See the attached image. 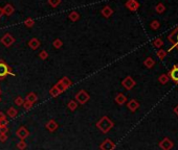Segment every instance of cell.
<instances>
[{
	"label": "cell",
	"instance_id": "cb8c5ba5",
	"mask_svg": "<svg viewBox=\"0 0 178 150\" xmlns=\"http://www.w3.org/2000/svg\"><path fill=\"white\" fill-rule=\"evenodd\" d=\"M26 147H27V145H26V142L24 140H21L17 143V148H18L19 150H24V149H26Z\"/></svg>",
	"mask_w": 178,
	"mask_h": 150
},
{
	"label": "cell",
	"instance_id": "ba28073f",
	"mask_svg": "<svg viewBox=\"0 0 178 150\" xmlns=\"http://www.w3.org/2000/svg\"><path fill=\"white\" fill-rule=\"evenodd\" d=\"M16 135H17V137H18L20 140H25L26 138L29 136V129L25 128L24 126H21L20 128L16 131Z\"/></svg>",
	"mask_w": 178,
	"mask_h": 150
},
{
	"label": "cell",
	"instance_id": "7c38bea8",
	"mask_svg": "<svg viewBox=\"0 0 178 150\" xmlns=\"http://www.w3.org/2000/svg\"><path fill=\"white\" fill-rule=\"evenodd\" d=\"M45 126H46V128L48 130H49V131H56V130L58 129V127H59V125H58V123L57 122L55 121V120H49V121L47 122L46 123V125H45Z\"/></svg>",
	"mask_w": 178,
	"mask_h": 150
},
{
	"label": "cell",
	"instance_id": "8992f818",
	"mask_svg": "<svg viewBox=\"0 0 178 150\" xmlns=\"http://www.w3.org/2000/svg\"><path fill=\"white\" fill-rule=\"evenodd\" d=\"M169 78L172 80L173 83L178 85V65H175L169 72Z\"/></svg>",
	"mask_w": 178,
	"mask_h": 150
},
{
	"label": "cell",
	"instance_id": "83f0119b",
	"mask_svg": "<svg viewBox=\"0 0 178 150\" xmlns=\"http://www.w3.org/2000/svg\"><path fill=\"white\" fill-rule=\"evenodd\" d=\"M49 94L51 95V97H57L59 94H61L59 91H58V89L56 88V87H54L52 89H50V91H49Z\"/></svg>",
	"mask_w": 178,
	"mask_h": 150
},
{
	"label": "cell",
	"instance_id": "d4e9b609",
	"mask_svg": "<svg viewBox=\"0 0 178 150\" xmlns=\"http://www.w3.org/2000/svg\"><path fill=\"white\" fill-rule=\"evenodd\" d=\"M13 12H14L13 6H12V5H10V4H6V5H5V8H3V13H5L6 15H10Z\"/></svg>",
	"mask_w": 178,
	"mask_h": 150
},
{
	"label": "cell",
	"instance_id": "1f68e13d",
	"mask_svg": "<svg viewBox=\"0 0 178 150\" xmlns=\"http://www.w3.org/2000/svg\"><path fill=\"white\" fill-rule=\"evenodd\" d=\"M31 106H33V104H31V102H29V101L24 100V102H23V107H24V109H25V111H29V109H31Z\"/></svg>",
	"mask_w": 178,
	"mask_h": 150
},
{
	"label": "cell",
	"instance_id": "44dd1931",
	"mask_svg": "<svg viewBox=\"0 0 178 150\" xmlns=\"http://www.w3.org/2000/svg\"><path fill=\"white\" fill-rule=\"evenodd\" d=\"M112 13H113L112 10H111L109 6H106V8H103V10H102V14L105 16V17H106V18L110 17V15H111Z\"/></svg>",
	"mask_w": 178,
	"mask_h": 150
},
{
	"label": "cell",
	"instance_id": "30bf717a",
	"mask_svg": "<svg viewBox=\"0 0 178 150\" xmlns=\"http://www.w3.org/2000/svg\"><path fill=\"white\" fill-rule=\"evenodd\" d=\"M8 72H10V70H8V65L4 62L0 61V78L5 77L8 74Z\"/></svg>",
	"mask_w": 178,
	"mask_h": 150
},
{
	"label": "cell",
	"instance_id": "60d3db41",
	"mask_svg": "<svg viewBox=\"0 0 178 150\" xmlns=\"http://www.w3.org/2000/svg\"><path fill=\"white\" fill-rule=\"evenodd\" d=\"M4 119H6L5 114L4 113H2V111H0V121H1V120H4Z\"/></svg>",
	"mask_w": 178,
	"mask_h": 150
},
{
	"label": "cell",
	"instance_id": "ffe728a7",
	"mask_svg": "<svg viewBox=\"0 0 178 150\" xmlns=\"http://www.w3.org/2000/svg\"><path fill=\"white\" fill-rule=\"evenodd\" d=\"M67 107H68L69 109H70L71 111H76V109H78V102H76V100H70L69 102H68Z\"/></svg>",
	"mask_w": 178,
	"mask_h": 150
},
{
	"label": "cell",
	"instance_id": "7402d4cb",
	"mask_svg": "<svg viewBox=\"0 0 178 150\" xmlns=\"http://www.w3.org/2000/svg\"><path fill=\"white\" fill-rule=\"evenodd\" d=\"M156 55H157V57H158L159 60L162 61L165 56H167V51H165V50H163V49H159L158 51H157Z\"/></svg>",
	"mask_w": 178,
	"mask_h": 150
},
{
	"label": "cell",
	"instance_id": "2e32d148",
	"mask_svg": "<svg viewBox=\"0 0 178 150\" xmlns=\"http://www.w3.org/2000/svg\"><path fill=\"white\" fill-rule=\"evenodd\" d=\"M29 45L31 49H37V48L40 46V42L38 39H31V41L29 42Z\"/></svg>",
	"mask_w": 178,
	"mask_h": 150
},
{
	"label": "cell",
	"instance_id": "9c48e42d",
	"mask_svg": "<svg viewBox=\"0 0 178 150\" xmlns=\"http://www.w3.org/2000/svg\"><path fill=\"white\" fill-rule=\"evenodd\" d=\"M127 107H128L132 113H134V111H136L139 109V102L136 100V99H131L128 103H127Z\"/></svg>",
	"mask_w": 178,
	"mask_h": 150
},
{
	"label": "cell",
	"instance_id": "d590c367",
	"mask_svg": "<svg viewBox=\"0 0 178 150\" xmlns=\"http://www.w3.org/2000/svg\"><path fill=\"white\" fill-rule=\"evenodd\" d=\"M39 55H40V57H41L42 60H46L47 56H48V54H47V52H46V51H44V50L40 52V54H39Z\"/></svg>",
	"mask_w": 178,
	"mask_h": 150
},
{
	"label": "cell",
	"instance_id": "603a6c76",
	"mask_svg": "<svg viewBox=\"0 0 178 150\" xmlns=\"http://www.w3.org/2000/svg\"><path fill=\"white\" fill-rule=\"evenodd\" d=\"M61 83H62V85H64V87H65L66 89L68 88V87H70L71 85H72V83H71V80L70 79H68L67 77H63L62 79L60 80Z\"/></svg>",
	"mask_w": 178,
	"mask_h": 150
},
{
	"label": "cell",
	"instance_id": "ee69618b",
	"mask_svg": "<svg viewBox=\"0 0 178 150\" xmlns=\"http://www.w3.org/2000/svg\"><path fill=\"white\" fill-rule=\"evenodd\" d=\"M0 95H1V90H0Z\"/></svg>",
	"mask_w": 178,
	"mask_h": 150
},
{
	"label": "cell",
	"instance_id": "f1b7e54d",
	"mask_svg": "<svg viewBox=\"0 0 178 150\" xmlns=\"http://www.w3.org/2000/svg\"><path fill=\"white\" fill-rule=\"evenodd\" d=\"M55 87L58 89V91H59L60 93H63V92H64V91L66 90V88H65V87H64V85H62V83H61V81H59V83H58L57 85H55Z\"/></svg>",
	"mask_w": 178,
	"mask_h": 150
},
{
	"label": "cell",
	"instance_id": "8d00e7d4",
	"mask_svg": "<svg viewBox=\"0 0 178 150\" xmlns=\"http://www.w3.org/2000/svg\"><path fill=\"white\" fill-rule=\"evenodd\" d=\"M6 140H8V135H6V133H1V135H0V142L4 143Z\"/></svg>",
	"mask_w": 178,
	"mask_h": 150
},
{
	"label": "cell",
	"instance_id": "6da1fadb",
	"mask_svg": "<svg viewBox=\"0 0 178 150\" xmlns=\"http://www.w3.org/2000/svg\"><path fill=\"white\" fill-rule=\"evenodd\" d=\"M113 122L108 118L107 116L102 117V119H99L97 122V127L99 128L103 133H107L110 131V129H112L113 127Z\"/></svg>",
	"mask_w": 178,
	"mask_h": 150
},
{
	"label": "cell",
	"instance_id": "5bb4252c",
	"mask_svg": "<svg viewBox=\"0 0 178 150\" xmlns=\"http://www.w3.org/2000/svg\"><path fill=\"white\" fill-rule=\"evenodd\" d=\"M126 6H127L130 10H136L138 8L139 4L136 2L135 0H128V2L126 3Z\"/></svg>",
	"mask_w": 178,
	"mask_h": 150
},
{
	"label": "cell",
	"instance_id": "8fae6325",
	"mask_svg": "<svg viewBox=\"0 0 178 150\" xmlns=\"http://www.w3.org/2000/svg\"><path fill=\"white\" fill-rule=\"evenodd\" d=\"M14 42H15V40H14V38L10 36V34H6L4 36H3L2 39H1V43H2V44L4 45V46H6V47L10 46Z\"/></svg>",
	"mask_w": 178,
	"mask_h": 150
},
{
	"label": "cell",
	"instance_id": "9a60e30c",
	"mask_svg": "<svg viewBox=\"0 0 178 150\" xmlns=\"http://www.w3.org/2000/svg\"><path fill=\"white\" fill-rule=\"evenodd\" d=\"M37 99H38V97H37V95L35 93H29L27 95H26V101H29V102H31V104H34L35 102L37 101Z\"/></svg>",
	"mask_w": 178,
	"mask_h": 150
},
{
	"label": "cell",
	"instance_id": "7a4b0ae2",
	"mask_svg": "<svg viewBox=\"0 0 178 150\" xmlns=\"http://www.w3.org/2000/svg\"><path fill=\"white\" fill-rule=\"evenodd\" d=\"M89 98H90L89 94L87 93L86 91H84V90H81L76 95V101L80 104H85L87 101L89 100Z\"/></svg>",
	"mask_w": 178,
	"mask_h": 150
},
{
	"label": "cell",
	"instance_id": "836d02e7",
	"mask_svg": "<svg viewBox=\"0 0 178 150\" xmlns=\"http://www.w3.org/2000/svg\"><path fill=\"white\" fill-rule=\"evenodd\" d=\"M151 28L152 29H158L159 28V22H158V21H153V22H152L151 23Z\"/></svg>",
	"mask_w": 178,
	"mask_h": 150
},
{
	"label": "cell",
	"instance_id": "277c9868",
	"mask_svg": "<svg viewBox=\"0 0 178 150\" xmlns=\"http://www.w3.org/2000/svg\"><path fill=\"white\" fill-rule=\"evenodd\" d=\"M122 85H123L124 88L127 89V90H131V89H133L134 87H135L136 83H135V80L131 77V76H127V77L122 81Z\"/></svg>",
	"mask_w": 178,
	"mask_h": 150
},
{
	"label": "cell",
	"instance_id": "5b68a950",
	"mask_svg": "<svg viewBox=\"0 0 178 150\" xmlns=\"http://www.w3.org/2000/svg\"><path fill=\"white\" fill-rule=\"evenodd\" d=\"M115 144L113 141H111L110 139H106L104 142L99 145V149L101 150H114Z\"/></svg>",
	"mask_w": 178,
	"mask_h": 150
},
{
	"label": "cell",
	"instance_id": "4316f807",
	"mask_svg": "<svg viewBox=\"0 0 178 150\" xmlns=\"http://www.w3.org/2000/svg\"><path fill=\"white\" fill-rule=\"evenodd\" d=\"M155 10H156L157 13L161 14V13H163V12L165 10V6L162 4V3H158V4L156 5V8H155Z\"/></svg>",
	"mask_w": 178,
	"mask_h": 150
},
{
	"label": "cell",
	"instance_id": "74e56055",
	"mask_svg": "<svg viewBox=\"0 0 178 150\" xmlns=\"http://www.w3.org/2000/svg\"><path fill=\"white\" fill-rule=\"evenodd\" d=\"M25 25L29 26V27H31V26L34 25V21L31 20V19H27V20L25 21Z\"/></svg>",
	"mask_w": 178,
	"mask_h": 150
},
{
	"label": "cell",
	"instance_id": "7bdbcfd3",
	"mask_svg": "<svg viewBox=\"0 0 178 150\" xmlns=\"http://www.w3.org/2000/svg\"><path fill=\"white\" fill-rule=\"evenodd\" d=\"M2 14H3V8H0V17L2 16Z\"/></svg>",
	"mask_w": 178,
	"mask_h": 150
},
{
	"label": "cell",
	"instance_id": "4fadbf2b",
	"mask_svg": "<svg viewBox=\"0 0 178 150\" xmlns=\"http://www.w3.org/2000/svg\"><path fill=\"white\" fill-rule=\"evenodd\" d=\"M126 101H127V97H126L124 94H118V95L115 96V102L120 105H123V104L126 103Z\"/></svg>",
	"mask_w": 178,
	"mask_h": 150
},
{
	"label": "cell",
	"instance_id": "3957f363",
	"mask_svg": "<svg viewBox=\"0 0 178 150\" xmlns=\"http://www.w3.org/2000/svg\"><path fill=\"white\" fill-rule=\"evenodd\" d=\"M174 146V143L169 138H165L159 142V147L162 150H171Z\"/></svg>",
	"mask_w": 178,
	"mask_h": 150
},
{
	"label": "cell",
	"instance_id": "e0dca14e",
	"mask_svg": "<svg viewBox=\"0 0 178 150\" xmlns=\"http://www.w3.org/2000/svg\"><path fill=\"white\" fill-rule=\"evenodd\" d=\"M144 65L146 66L147 68L151 69V68H153V66L155 65V62H154V60H153L152 57H147L146 60H145V62H144Z\"/></svg>",
	"mask_w": 178,
	"mask_h": 150
},
{
	"label": "cell",
	"instance_id": "ac0fdd59",
	"mask_svg": "<svg viewBox=\"0 0 178 150\" xmlns=\"http://www.w3.org/2000/svg\"><path fill=\"white\" fill-rule=\"evenodd\" d=\"M169 80H170V78H169V76H168L167 74H161L158 77V81H159L161 85H167L168 83H169Z\"/></svg>",
	"mask_w": 178,
	"mask_h": 150
},
{
	"label": "cell",
	"instance_id": "d6a6232c",
	"mask_svg": "<svg viewBox=\"0 0 178 150\" xmlns=\"http://www.w3.org/2000/svg\"><path fill=\"white\" fill-rule=\"evenodd\" d=\"M69 18H70L72 21H76L79 19V14L76 13V12H72V13L69 15Z\"/></svg>",
	"mask_w": 178,
	"mask_h": 150
},
{
	"label": "cell",
	"instance_id": "e575fe53",
	"mask_svg": "<svg viewBox=\"0 0 178 150\" xmlns=\"http://www.w3.org/2000/svg\"><path fill=\"white\" fill-rule=\"evenodd\" d=\"M48 2H49V4L51 6H57L61 2V0H48Z\"/></svg>",
	"mask_w": 178,
	"mask_h": 150
},
{
	"label": "cell",
	"instance_id": "52a82bcc",
	"mask_svg": "<svg viewBox=\"0 0 178 150\" xmlns=\"http://www.w3.org/2000/svg\"><path fill=\"white\" fill-rule=\"evenodd\" d=\"M168 39L173 44V47H176L178 49V27L174 31L171 32V34L169 36Z\"/></svg>",
	"mask_w": 178,
	"mask_h": 150
},
{
	"label": "cell",
	"instance_id": "d6986e66",
	"mask_svg": "<svg viewBox=\"0 0 178 150\" xmlns=\"http://www.w3.org/2000/svg\"><path fill=\"white\" fill-rule=\"evenodd\" d=\"M17 114H18V111L16 109H14V107H10V109L6 111V115H8L10 118H15V117L17 116Z\"/></svg>",
	"mask_w": 178,
	"mask_h": 150
},
{
	"label": "cell",
	"instance_id": "f546056e",
	"mask_svg": "<svg viewBox=\"0 0 178 150\" xmlns=\"http://www.w3.org/2000/svg\"><path fill=\"white\" fill-rule=\"evenodd\" d=\"M23 102H24L23 98H22V97H20V96H18V97L15 99V104H16V105H18V106L23 105Z\"/></svg>",
	"mask_w": 178,
	"mask_h": 150
},
{
	"label": "cell",
	"instance_id": "4dcf8cb0",
	"mask_svg": "<svg viewBox=\"0 0 178 150\" xmlns=\"http://www.w3.org/2000/svg\"><path fill=\"white\" fill-rule=\"evenodd\" d=\"M62 45H63V43H62V41H61V40L57 39V40H55V41H54V46H55V48H57V49H59L60 47H62Z\"/></svg>",
	"mask_w": 178,
	"mask_h": 150
},
{
	"label": "cell",
	"instance_id": "b9f144b4",
	"mask_svg": "<svg viewBox=\"0 0 178 150\" xmlns=\"http://www.w3.org/2000/svg\"><path fill=\"white\" fill-rule=\"evenodd\" d=\"M174 113H175V114H176V115H177V116H178V104H177V105L175 106V109H174Z\"/></svg>",
	"mask_w": 178,
	"mask_h": 150
},
{
	"label": "cell",
	"instance_id": "ab89813d",
	"mask_svg": "<svg viewBox=\"0 0 178 150\" xmlns=\"http://www.w3.org/2000/svg\"><path fill=\"white\" fill-rule=\"evenodd\" d=\"M6 125H8V120L6 119L0 121V126H6Z\"/></svg>",
	"mask_w": 178,
	"mask_h": 150
},
{
	"label": "cell",
	"instance_id": "484cf974",
	"mask_svg": "<svg viewBox=\"0 0 178 150\" xmlns=\"http://www.w3.org/2000/svg\"><path fill=\"white\" fill-rule=\"evenodd\" d=\"M153 45H154L156 48H160V47L163 45V42H162V40L160 39V38H156V39L153 41Z\"/></svg>",
	"mask_w": 178,
	"mask_h": 150
},
{
	"label": "cell",
	"instance_id": "f35d334b",
	"mask_svg": "<svg viewBox=\"0 0 178 150\" xmlns=\"http://www.w3.org/2000/svg\"><path fill=\"white\" fill-rule=\"evenodd\" d=\"M6 132H8V127L0 126V135H1V133H6Z\"/></svg>",
	"mask_w": 178,
	"mask_h": 150
}]
</instances>
